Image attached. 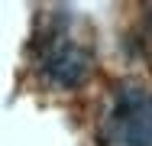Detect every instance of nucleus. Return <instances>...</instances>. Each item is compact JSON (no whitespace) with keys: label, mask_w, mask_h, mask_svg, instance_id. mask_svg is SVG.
Here are the masks:
<instances>
[{"label":"nucleus","mask_w":152,"mask_h":146,"mask_svg":"<svg viewBox=\"0 0 152 146\" xmlns=\"http://www.w3.org/2000/svg\"><path fill=\"white\" fill-rule=\"evenodd\" d=\"M100 146H152V88L123 78L110 88L97 120Z\"/></svg>","instance_id":"obj_2"},{"label":"nucleus","mask_w":152,"mask_h":146,"mask_svg":"<svg viewBox=\"0 0 152 146\" xmlns=\"http://www.w3.org/2000/svg\"><path fill=\"white\" fill-rule=\"evenodd\" d=\"M29 68L52 91H75L94 72V39L65 7L45 10L29 39Z\"/></svg>","instance_id":"obj_1"}]
</instances>
